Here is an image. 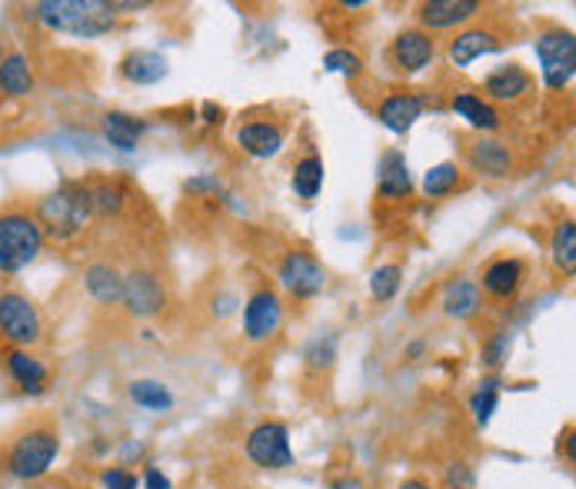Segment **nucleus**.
Segmentation results:
<instances>
[{
	"mask_svg": "<svg viewBox=\"0 0 576 489\" xmlns=\"http://www.w3.org/2000/svg\"><path fill=\"white\" fill-rule=\"evenodd\" d=\"M477 486V476H473V466L470 463H451L446 469V489H473Z\"/></svg>",
	"mask_w": 576,
	"mask_h": 489,
	"instance_id": "58836bf2",
	"label": "nucleus"
},
{
	"mask_svg": "<svg viewBox=\"0 0 576 489\" xmlns=\"http://www.w3.org/2000/svg\"><path fill=\"white\" fill-rule=\"evenodd\" d=\"M34 87H37V81H34V67H31L27 53L8 50V57L0 60V97L24 100L34 94Z\"/></svg>",
	"mask_w": 576,
	"mask_h": 489,
	"instance_id": "b1692460",
	"label": "nucleus"
},
{
	"mask_svg": "<svg viewBox=\"0 0 576 489\" xmlns=\"http://www.w3.org/2000/svg\"><path fill=\"white\" fill-rule=\"evenodd\" d=\"M397 489H436V486H433L430 479H423V476H410V479H404Z\"/></svg>",
	"mask_w": 576,
	"mask_h": 489,
	"instance_id": "37998d69",
	"label": "nucleus"
},
{
	"mask_svg": "<svg viewBox=\"0 0 576 489\" xmlns=\"http://www.w3.org/2000/svg\"><path fill=\"white\" fill-rule=\"evenodd\" d=\"M0 363H4V373L8 380L24 393V396H40L47 393L50 386V367L34 354V349H4V357H0Z\"/></svg>",
	"mask_w": 576,
	"mask_h": 489,
	"instance_id": "2eb2a0df",
	"label": "nucleus"
},
{
	"mask_svg": "<svg viewBox=\"0 0 576 489\" xmlns=\"http://www.w3.org/2000/svg\"><path fill=\"white\" fill-rule=\"evenodd\" d=\"M451 110H454L473 133H480V136H490V133H496V130L503 127L500 107H493L490 100H483V97L473 94V91H454V94H451Z\"/></svg>",
	"mask_w": 576,
	"mask_h": 489,
	"instance_id": "aec40b11",
	"label": "nucleus"
},
{
	"mask_svg": "<svg viewBox=\"0 0 576 489\" xmlns=\"http://www.w3.org/2000/svg\"><path fill=\"white\" fill-rule=\"evenodd\" d=\"M277 279H280V287L293 300H313V297L324 294V287H327V270H324V263H320L313 253L290 250L277 263Z\"/></svg>",
	"mask_w": 576,
	"mask_h": 489,
	"instance_id": "6e6552de",
	"label": "nucleus"
},
{
	"mask_svg": "<svg viewBox=\"0 0 576 489\" xmlns=\"http://www.w3.org/2000/svg\"><path fill=\"white\" fill-rule=\"evenodd\" d=\"M467 164L473 174H483L490 180H503L514 174V154H509V147L493 136H480V133L467 144Z\"/></svg>",
	"mask_w": 576,
	"mask_h": 489,
	"instance_id": "a211bd4d",
	"label": "nucleus"
},
{
	"mask_svg": "<svg viewBox=\"0 0 576 489\" xmlns=\"http://www.w3.org/2000/svg\"><path fill=\"white\" fill-rule=\"evenodd\" d=\"M127 396H131L134 406L147 409V413H170L173 409V393L167 383L154 380V377H141L127 383Z\"/></svg>",
	"mask_w": 576,
	"mask_h": 489,
	"instance_id": "bb28decb",
	"label": "nucleus"
},
{
	"mask_svg": "<svg viewBox=\"0 0 576 489\" xmlns=\"http://www.w3.org/2000/svg\"><path fill=\"white\" fill-rule=\"evenodd\" d=\"M480 11V0H423V4H417V27L433 37L436 31H457L473 24Z\"/></svg>",
	"mask_w": 576,
	"mask_h": 489,
	"instance_id": "f8f14e48",
	"label": "nucleus"
},
{
	"mask_svg": "<svg viewBox=\"0 0 576 489\" xmlns=\"http://www.w3.org/2000/svg\"><path fill=\"white\" fill-rule=\"evenodd\" d=\"M324 70L340 74L347 81H357V77H363V57L353 53L350 47H334V50L324 53Z\"/></svg>",
	"mask_w": 576,
	"mask_h": 489,
	"instance_id": "72a5a7b5",
	"label": "nucleus"
},
{
	"mask_svg": "<svg viewBox=\"0 0 576 489\" xmlns=\"http://www.w3.org/2000/svg\"><path fill=\"white\" fill-rule=\"evenodd\" d=\"M500 390H503V383L496 377H487L477 383V390L470 396V413L477 419V427H490V419L500 406Z\"/></svg>",
	"mask_w": 576,
	"mask_h": 489,
	"instance_id": "473e14b6",
	"label": "nucleus"
},
{
	"mask_svg": "<svg viewBox=\"0 0 576 489\" xmlns=\"http://www.w3.org/2000/svg\"><path fill=\"white\" fill-rule=\"evenodd\" d=\"M537 60H540V77L550 94H560L576 77V37L563 27H547L533 40Z\"/></svg>",
	"mask_w": 576,
	"mask_h": 489,
	"instance_id": "39448f33",
	"label": "nucleus"
},
{
	"mask_svg": "<svg viewBox=\"0 0 576 489\" xmlns=\"http://www.w3.org/2000/svg\"><path fill=\"white\" fill-rule=\"evenodd\" d=\"M183 193H190V196H211V200H230L227 187H224L214 174L190 177V180L183 183Z\"/></svg>",
	"mask_w": 576,
	"mask_h": 489,
	"instance_id": "e433bc0d",
	"label": "nucleus"
},
{
	"mask_svg": "<svg viewBox=\"0 0 576 489\" xmlns=\"http://www.w3.org/2000/svg\"><path fill=\"white\" fill-rule=\"evenodd\" d=\"M60 456V430L50 424H27L0 446V473L17 482L44 479Z\"/></svg>",
	"mask_w": 576,
	"mask_h": 489,
	"instance_id": "f03ea898",
	"label": "nucleus"
},
{
	"mask_svg": "<svg viewBox=\"0 0 576 489\" xmlns=\"http://www.w3.org/2000/svg\"><path fill=\"white\" fill-rule=\"evenodd\" d=\"M4 57H8V37L0 34V60H4Z\"/></svg>",
	"mask_w": 576,
	"mask_h": 489,
	"instance_id": "49530a36",
	"label": "nucleus"
},
{
	"mask_svg": "<svg viewBox=\"0 0 576 489\" xmlns=\"http://www.w3.org/2000/svg\"><path fill=\"white\" fill-rule=\"evenodd\" d=\"M423 354H427V343H420V339L407 346V357H410V360H420Z\"/></svg>",
	"mask_w": 576,
	"mask_h": 489,
	"instance_id": "c03bdc74",
	"label": "nucleus"
},
{
	"mask_svg": "<svg viewBox=\"0 0 576 489\" xmlns=\"http://www.w3.org/2000/svg\"><path fill=\"white\" fill-rule=\"evenodd\" d=\"M423 110H427V100H423L420 91H394L376 104V123L383 130L404 136L417 127Z\"/></svg>",
	"mask_w": 576,
	"mask_h": 489,
	"instance_id": "f3484780",
	"label": "nucleus"
},
{
	"mask_svg": "<svg viewBox=\"0 0 576 489\" xmlns=\"http://www.w3.org/2000/svg\"><path fill=\"white\" fill-rule=\"evenodd\" d=\"M100 486H104V489H141L137 473H131L127 466H107V469L100 473Z\"/></svg>",
	"mask_w": 576,
	"mask_h": 489,
	"instance_id": "4c0bfd02",
	"label": "nucleus"
},
{
	"mask_svg": "<svg viewBox=\"0 0 576 489\" xmlns=\"http://www.w3.org/2000/svg\"><path fill=\"white\" fill-rule=\"evenodd\" d=\"M34 217H37L44 237H50V240H57V243L77 240V237L87 230V224L94 220L87 183H81V180L60 183L53 193H47V196L37 203V214H34Z\"/></svg>",
	"mask_w": 576,
	"mask_h": 489,
	"instance_id": "7ed1b4c3",
	"label": "nucleus"
},
{
	"mask_svg": "<svg viewBox=\"0 0 576 489\" xmlns=\"http://www.w3.org/2000/svg\"><path fill=\"white\" fill-rule=\"evenodd\" d=\"M460 183H464V170H460V164H454V160H443V164H433L427 174H423V193L430 196V200H446L451 193H457L460 190Z\"/></svg>",
	"mask_w": 576,
	"mask_h": 489,
	"instance_id": "c85d7f7f",
	"label": "nucleus"
},
{
	"mask_svg": "<svg viewBox=\"0 0 576 489\" xmlns=\"http://www.w3.org/2000/svg\"><path fill=\"white\" fill-rule=\"evenodd\" d=\"M44 230L31 210H4L0 214V270L21 273L44 253Z\"/></svg>",
	"mask_w": 576,
	"mask_h": 489,
	"instance_id": "20e7f679",
	"label": "nucleus"
},
{
	"mask_svg": "<svg viewBox=\"0 0 576 489\" xmlns=\"http://www.w3.org/2000/svg\"><path fill=\"white\" fill-rule=\"evenodd\" d=\"M376 193L383 200H407L413 193V177L404 151H383L376 164Z\"/></svg>",
	"mask_w": 576,
	"mask_h": 489,
	"instance_id": "412c9836",
	"label": "nucleus"
},
{
	"mask_svg": "<svg viewBox=\"0 0 576 489\" xmlns=\"http://www.w3.org/2000/svg\"><path fill=\"white\" fill-rule=\"evenodd\" d=\"M563 446H566V463L573 466V460H576V456H573V427H566V430L560 433V450H563Z\"/></svg>",
	"mask_w": 576,
	"mask_h": 489,
	"instance_id": "79ce46f5",
	"label": "nucleus"
},
{
	"mask_svg": "<svg viewBox=\"0 0 576 489\" xmlns=\"http://www.w3.org/2000/svg\"><path fill=\"white\" fill-rule=\"evenodd\" d=\"M204 123H217V117H220V107H214V104H204Z\"/></svg>",
	"mask_w": 576,
	"mask_h": 489,
	"instance_id": "a18cd8bd",
	"label": "nucleus"
},
{
	"mask_svg": "<svg viewBox=\"0 0 576 489\" xmlns=\"http://www.w3.org/2000/svg\"><path fill=\"white\" fill-rule=\"evenodd\" d=\"M506 357H509V333H506V330L490 333V339H487L483 349H480L483 367H487V370H500V367L506 363Z\"/></svg>",
	"mask_w": 576,
	"mask_h": 489,
	"instance_id": "c9c22d12",
	"label": "nucleus"
},
{
	"mask_svg": "<svg viewBox=\"0 0 576 489\" xmlns=\"http://www.w3.org/2000/svg\"><path fill=\"white\" fill-rule=\"evenodd\" d=\"M334 489H360V482H353V479H350V482H337Z\"/></svg>",
	"mask_w": 576,
	"mask_h": 489,
	"instance_id": "de8ad7c7",
	"label": "nucleus"
},
{
	"mask_svg": "<svg viewBox=\"0 0 576 489\" xmlns=\"http://www.w3.org/2000/svg\"><path fill=\"white\" fill-rule=\"evenodd\" d=\"M503 44H506V37L496 27H490V24L464 27V31H457L451 40H446V63L457 67V70H467L473 60H480L487 53H496Z\"/></svg>",
	"mask_w": 576,
	"mask_h": 489,
	"instance_id": "ddd939ff",
	"label": "nucleus"
},
{
	"mask_svg": "<svg viewBox=\"0 0 576 489\" xmlns=\"http://www.w3.org/2000/svg\"><path fill=\"white\" fill-rule=\"evenodd\" d=\"M237 307H240V300L233 297V294H220V297H214V317H230V313H237Z\"/></svg>",
	"mask_w": 576,
	"mask_h": 489,
	"instance_id": "a19ab883",
	"label": "nucleus"
},
{
	"mask_svg": "<svg viewBox=\"0 0 576 489\" xmlns=\"http://www.w3.org/2000/svg\"><path fill=\"white\" fill-rule=\"evenodd\" d=\"M84 290L100 307H117L123 297V273L110 263H91L84 270Z\"/></svg>",
	"mask_w": 576,
	"mask_h": 489,
	"instance_id": "393cba45",
	"label": "nucleus"
},
{
	"mask_svg": "<svg viewBox=\"0 0 576 489\" xmlns=\"http://www.w3.org/2000/svg\"><path fill=\"white\" fill-rule=\"evenodd\" d=\"M237 147L253 160H271L284 151V127L274 120H247L237 127Z\"/></svg>",
	"mask_w": 576,
	"mask_h": 489,
	"instance_id": "6ab92c4d",
	"label": "nucleus"
},
{
	"mask_svg": "<svg viewBox=\"0 0 576 489\" xmlns=\"http://www.w3.org/2000/svg\"><path fill=\"white\" fill-rule=\"evenodd\" d=\"M87 193H91V214L94 217H120L123 206H127V193L117 180H97V183H87Z\"/></svg>",
	"mask_w": 576,
	"mask_h": 489,
	"instance_id": "c756f323",
	"label": "nucleus"
},
{
	"mask_svg": "<svg viewBox=\"0 0 576 489\" xmlns=\"http://www.w3.org/2000/svg\"><path fill=\"white\" fill-rule=\"evenodd\" d=\"M334 363H337V343L327 336H320V339H313V343H307V349H303V367L310 370V373H327V370H334Z\"/></svg>",
	"mask_w": 576,
	"mask_h": 489,
	"instance_id": "f704fd0d",
	"label": "nucleus"
},
{
	"mask_svg": "<svg viewBox=\"0 0 576 489\" xmlns=\"http://www.w3.org/2000/svg\"><path fill=\"white\" fill-rule=\"evenodd\" d=\"M443 317H451V320H473L480 310H483V294L477 287V279H454L451 287L443 290Z\"/></svg>",
	"mask_w": 576,
	"mask_h": 489,
	"instance_id": "a878e982",
	"label": "nucleus"
},
{
	"mask_svg": "<svg viewBox=\"0 0 576 489\" xmlns=\"http://www.w3.org/2000/svg\"><path fill=\"white\" fill-rule=\"evenodd\" d=\"M387 60H391V67L397 70V74H404V77L423 74V70H430L433 60H436V40L427 31H420V27H407V31H400L391 40Z\"/></svg>",
	"mask_w": 576,
	"mask_h": 489,
	"instance_id": "9b49d317",
	"label": "nucleus"
},
{
	"mask_svg": "<svg viewBox=\"0 0 576 489\" xmlns=\"http://www.w3.org/2000/svg\"><path fill=\"white\" fill-rule=\"evenodd\" d=\"M27 21L50 34L94 40L117 27V4H107V0H40V4L27 8Z\"/></svg>",
	"mask_w": 576,
	"mask_h": 489,
	"instance_id": "f257e3e1",
	"label": "nucleus"
},
{
	"mask_svg": "<svg viewBox=\"0 0 576 489\" xmlns=\"http://www.w3.org/2000/svg\"><path fill=\"white\" fill-rule=\"evenodd\" d=\"M550 257H553V266H556L563 276H573V273H576V224H573L569 217L553 227Z\"/></svg>",
	"mask_w": 576,
	"mask_h": 489,
	"instance_id": "7c9ffc66",
	"label": "nucleus"
},
{
	"mask_svg": "<svg viewBox=\"0 0 576 489\" xmlns=\"http://www.w3.org/2000/svg\"><path fill=\"white\" fill-rule=\"evenodd\" d=\"M120 77L134 87H154L167 77V57L157 50H131L120 60Z\"/></svg>",
	"mask_w": 576,
	"mask_h": 489,
	"instance_id": "5701e85b",
	"label": "nucleus"
},
{
	"mask_svg": "<svg viewBox=\"0 0 576 489\" xmlns=\"http://www.w3.org/2000/svg\"><path fill=\"white\" fill-rule=\"evenodd\" d=\"M100 130L110 147H117L120 154H134L141 147V136L147 133V120L127 110H107L100 117Z\"/></svg>",
	"mask_w": 576,
	"mask_h": 489,
	"instance_id": "4be33fe9",
	"label": "nucleus"
},
{
	"mask_svg": "<svg viewBox=\"0 0 576 489\" xmlns=\"http://www.w3.org/2000/svg\"><path fill=\"white\" fill-rule=\"evenodd\" d=\"M400 284H404V266L400 263H383V266L370 270V279H367L370 297L376 303H391L400 294Z\"/></svg>",
	"mask_w": 576,
	"mask_h": 489,
	"instance_id": "2f4dec72",
	"label": "nucleus"
},
{
	"mask_svg": "<svg viewBox=\"0 0 576 489\" xmlns=\"http://www.w3.org/2000/svg\"><path fill=\"white\" fill-rule=\"evenodd\" d=\"M243 453L257 469H271V473L290 469L293 466L290 430L284 424H277V419H264V424H257L247 433Z\"/></svg>",
	"mask_w": 576,
	"mask_h": 489,
	"instance_id": "0eeeda50",
	"label": "nucleus"
},
{
	"mask_svg": "<svg viewBox=\"0 0 576 489\" xmlns=\"http://www.w3.org/2000/svg\"><path fill=\"white\" fill-rule=\"evenodd\" d=\"M324 177H327V170H324V160H320L316 154H307V157H300L297 164H293V177H290V187H293V193L300 196V200H316L320 196V190H324Z\"/></svg>",
	"mask_w": 576,
	"mask_h": 489,
	"instance_id": "cd10ccee",
	"label": "nucleus"
},
{
	"mask_svg": "<svg viewBox=\"0 0 576 489\" xmlns=\"http://www.w3.org/2000/svg\"><path fill=\"white\" fill-rule=\"evenodd\" d=\"M141 489H173V482H170V476L160 473L157 466H147V469H144V479H141Z\"/></svg>",
	"mask_w": 576,
	"mask_h": 489,
	"instance_id": "ea45409f",
	"label": "nucleus"
},
{
	"mask_svg": "<svg viewBox=\"0 0 576 489\" xmlns=\"http://www.w3.org/2000/svg\"><path fill=\"white\" fill-rule=\"evenodd\" d=\"M533 91V77H530V70L524 63H503L496 67L493 74L483 77V100H490L493 107L500 104H520L527 100Z\"/></svg>",
	"mask_w": 576,
	"mask_h": 489,
	"instance_id": "dca6fc26",
	"label": "nucleus"
},
{
	"mask_svg": "<svg viewBox=\"0 0 576 489\" xmlns=\"http://www.w3.org/2000/svg\"><path fill=\"white\" fill-rule=\"evenodd\" d=\"M120 303L127 307V313L137 320H151L160 317L167 307V287L164 279L154 270H131L123 273V297Z\"/></svg>",
	"mask_w": 576,
	"mask_h": 489,
	"instance_id": "9d476101",
	"label": "nucleus"
},
{
	"mask_svg": "<svg viewBox=\"0 0 576 489\" xmlns=\"http://www.w3.org/2000/svg\"><path fill=\"white\" fill-rule=\"evenodd\" d=\"M527 284V263L520 257H496L483 266L477 287L480 294H487L490 300H517V294L524 290Z\"/></svg>",
	"mask_w": 576,
	"mask_h": 489,
	"instance_id": "4468645a",
	"label": "nucleus"
},
{
	"mask_svg": "<svg viewBox=\"0 0 576 489\" xmlns=\"http://www.w3.org/2000/svg\"><path fill=\"white\" fill-rule=\"evenodd\" d=\"M0 339L11 349H34L44 339L40 307L21 290H0Z\"/></svg>",
	"mask_w": 576,
	"mask_h": 489,
	"instance_id": "423d86ee",
	"label": "nucleus"
},
{
	"mask_svg": "<svg viewBox=\"0 0 576 489\" xmlns=\"http://www.w3.org/2000/svg\"><path fill=\"white\" fill-rule=\"evenodd\" d=\"M284 326V300L277 290L261 287L243 300V336L247 343H267Z\"/></svg>",
	"mask_w": 576,
	"mask_h": 489,
	"instance_id": "1a4fd4ad",
	"label": "nucleus"
}]
</instances>
